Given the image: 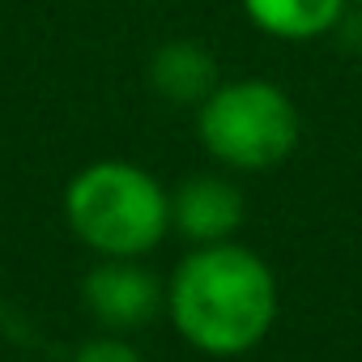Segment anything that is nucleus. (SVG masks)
Masks as SVG:
<instances>
[{
    "instance_id": "f257e3e1",
    "label": "nucleus",
    "mask_w": 362,
    "mask_h": 362,
    "mask_svg": "<svg viewBox=\"0 0 362 362\" xmlns=\"http://www.w3.org/2000/svg\"><path fill=\"white\" fill-rule=\"evenodd\" d=\"M281 290L273 264L239 239L201 243L166 273V320L205 358H243L277 324Z\"/></svg>"
},
{
    "instance_id": "f03ea898",
    "label": "nucleus",
    "mask_w": 362,
    "mask_h": 362,
    "mask_svg": "<svg viewBox=\"0 0 362 362\" xmlns=\"http://www.w3.org/2000/svg\"><path fill=\"white\" fill-rule=\"evenodd\" d=\"M64 226L94 256L145 260L170 235V188L128 158H98L64 188Z\"/></svg>"
},
{
    "instance_id": "7ed1b4c3",
    "label": "nucleus",
    "mask_w": 362,
    "mask_h": 362,
    "mask_svg": "<svg viewBox=\"0 0 362 362\" xmlns=\"http://www.w3.org/2000/svg\"><path fill=\"white\" fill-rule=\"evenodd\" d=\"M197 136L222 170L264 175L298 149L303 115L290 90L269 77H222L197 107Z\"/></svg>"
},
{
    "instance_id": "20e7f679",
    "label": "nucleus",
    "mask_w": 362,
    "mask_h": 362,
    "mask_svg": "<svg viewBox=\"0 0 362 362\" xmlns=\"http://www.w3.org/2000/svg\"><path fill=\"white\" fill-rule=\"evenodd\" d=\"M81 307L103 324V332H136L166 311V281L132 256H98L81 277Z\"/></svg>"
},
{
    "instance_id": "39448f33",
    "label": "nucleus",
    "mask_w": 362,
    "mask_h": 362,
    "mask_svg": "<svg viewBox=\"0 0 362 362\" xmlns=\"http://www.w3.org/2000/svg\"><path fill=\"white\" fill-rule=\"evenodd\" d=\"M247 201L235 179L226 175H192L179 188H170V235L201 243H226L243 230Z\"/></svg>"
},
{
    "instance_id": "423d86ee",
    "label": "nucleus",
    "mask_w": 362,
    "mask_h": 362,
    "mask_svg": "<svg viewBox=\"0 0 362 362\" xmlns=\"http://www.w3.org/2000/svg\"><path fill=\"white\" fill-rule=\"evenodd\" d=\"M145 81L162 103L197 111L222 86V69H218V56L201 39H166L149 52Z\"/></svg>"
},
{
    "instance_id": "0eeeda50",
    "label": "nucleus",
    "mask_w": 362,
    "mask_h": 362,
    "mask_svg": "<svg viewBox=\"0 0 362 362\" xmlns=\"http://www.w3.org/2000/svg\"><path fill=\"white\" fill-rule=\"evenodd\" d=\"M252 30L277 43H315L328 39L354 0H239Z\"/></svg>"
},
{
    "instance_id": "6e6552de",
    "label": "nucleus",
    "mask_w": 362,
    "mask_h": 362,
    "mask_svg": "<svg viewBox=\"0 0 362 362\" xmlns=\"http://www.w3.org/2000/svg\"><path fill=\"white\" fill-rule=\"evenodd\" d=\"M69 362H145V354L124 332H98V337L81 341Z\"/></svg>"
},
{
    "instance_id": "1a4fd4ad",
    "label": "nucleus",
    "mask_w": 362,
    "mask_h": 362,
    "mask_svg": "<svg viewBox=\"0 0 362 362\" xmlns=\"http://www.w3.org/2000/svg\"><path fill=\"white\" fill-rule=\"evenodd\" d=\"M354 5H362V0H354Z\"/></svg>"
}]
</instances>
